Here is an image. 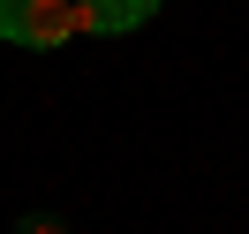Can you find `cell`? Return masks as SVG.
<instances>
[{
    "mask_svg": "<svg viewBox=\"0 0 249 234\" xmlns=\"http://www.w3.org/2000/svg\"><path fill=\"white\" fill-rule=\"evenodd\" d=\"M31 16H38V0H0V38H8V46H23Z\"/></svg>",
    "mask_w": 249,
    "mask_h": 234,
    "instance_id": "7a4b0ae2",
    "label": "cell"
},
{
    "mask_svg": "<svg viewBox=\"0 0 249 234\" xmlns=\"http://www.w3.org/2000/svg\"><path fill=\"white\" fill-rule=\"evenodd\" d=\"M166 0H91V16H98V38H121V31H143V23L159 16Z\"/></svg>",
    "mask_w": 249,
    "mask_h": 234,
    "instance_id": "6da1fadb",
    "label": "cell"
},
{
    "mask_svg": "<svg viewBox=\"0 0 249 234\" xmlns=\"http://www.w3.org/2000/svg\"><path fill=\"white\" fill-rule=\"evenodd\" d=\"M16 234H68V219H61V212H23Z\"/></svg>",
    "mask_w": 249,
    "mask_h": 234,
    "instance_id": "3957f363",
    "label": "cell"
}]
</instances>
